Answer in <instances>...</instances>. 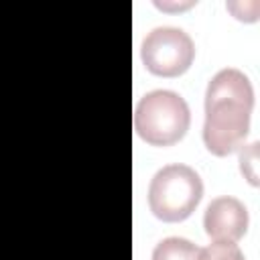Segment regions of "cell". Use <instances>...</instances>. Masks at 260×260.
Masks as SVG:
<instances>
[{
    "instance_id": "5b68a950",
    "label": "cell",
    "mask_w": 260,
    "mask_h": 260,
    "mask_svg": "<svg viewBox=\"0 0 260 260\" xmlns=\"http://www.w3.org/2000/svg\"><path fill=\"white\" fill-rule=\"evenodd\" d=\"M250 215L246 205L230 195L211 199L203 215V228L209 238L215 242H234L242 238L248 230Z\"/></svg>"
},
{
    "instance_id": "3957f363",
    "label": "cell",
    "mask_w": 260,
    "mask_h": 260,
    "mask_svg": "<svg viewBox=\"0 0 260 260\" xmlns=\"http://www.w3.org/2000/svg\"><path fill=\"white\" fill-rule=\"evenodd\" d=\"M203 197V181L189 165L173 162L154 173L148 187V207L167 223L187 219Z\"/></svg>"
},
{
    "instance_id": "52a82bcc",
    "label": "cell",
    "mask_w": 260,
    "mask_h": 260,
    "mask_svg": "<svg viewBox=\"0 0 260 260\" xmlns=\"http://www.w3.org/2000/svg\"><path fill=\"white\" fill-rule=\"evenodd\" d=\"M197 260H244V254L234 242H213L199 250Z\"/></svg>"
},
{
    "instance_id": "ba28073f",
    "label": "cell",
    "mask_w": 260,
    "mask_h": 260,
    "mask_svg": "<svg viewBox=\"0 0 260 260\" xmlns=\"http://www.w3.org/2000/svg\"><path fill=\"white\" fill-rule=\"evenodd\" d=\"M258 142H252L240 150V171L252 185H258Z\"/></svg>"
},
{
    "instance_id": "7a4b0ae2",
    "label": "cell",
    "mask_w": 260,
    "mask_h": 260,
    "mask_svg": "<svg viewBox=\"0 0 260 260\" xmlns=\"http://www.w3.org/2000/svg\"><path fill=\"white\" fill-rule=\"evenodd\" d=\"M191 124L187 102L171 89H152L140 98L134 110L136 134L152 146L179 142Z\"/></svg>"
},
{
    "instance_id": "6da1fadb",
    "label": "cell",
    "mask_w": 260,
    "mask_h": 260,
    "mask_svg": "<svg viewBox=\"0 0 260 260\" xmlns=\"http://www.w3.org/2000/svg\"><path fill=\"white\" fill-rule=\"evenodd\" d=\"M252 108L254 89L248 75L236 67L219 69L205 89V148L215 156H228L244 146Z\"/></svg>"
},
{
    "instance_id": "277c9868",
    "label": "cell",
    "mask_w": 260,
    "mask_h": 260,
    "mask_svg": "<svg viewBox=\"0 0 260 260\" xmlns=\"http://www.w3.org/2000/svg\"><path fill=\"white\" fill-rule=\"evenodd\" d=\"M140 57L150 73L158 77H177L191 67L195 45L179 26H156L144 37Z\"/></svg>"
},
{
    "instance_id": "8992f818",
    "label": "cell",
    "mask_w": 260,
    "mask_h": 260,
    "mask_svg": "<svg viewBox=\"0 0 260 260\" xmlns=\"http://www.w3.org/2000/svg\"><path fill=\"white\" fill-rule=\"evenodd\" d=\"M197 256L199 248L191 240L179 236L160 240L152 250V260H197Z\"/></svg>"
}]
</instances>
